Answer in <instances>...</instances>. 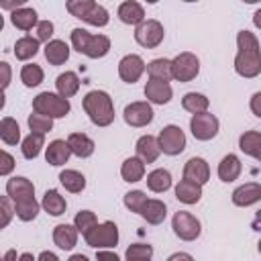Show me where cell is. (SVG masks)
I'll use <instances>...</instances> for the list:
<instances>
[{"label":"cell","mask_w":261,"mask_h":261,"mask_svg":"<svg viewBox=\"0 0 261 261\" xmlns=\"http://www.w3.org/2000/svg\"><path fill=\"white\" fill-rule=\"evenodd\" d=\"M69 261H88V257L86 255H73V257H69Z\"/></svg>","instance_id":"cell-56"},{"label":"cell","mask_w":261,"mask_h":261,"mask_svg":"<svg viewBox=\"0 0 261 261\" xmlns=\"http://www.w3.org/2000/svg\"><path fill=\"white\" fill-rule=\"evenodd\" d=\"M0 69H2V90H4L8 86V82H10V67H8L6 61H2L0 63Z\"/></svg>","instance_id":"cell-48"},{"label":"cell","mask_w":261,"mask_h":261,"mask_svg":"<svg viewBox=\"0 0 261 261\" xmlns=\"http://www.w3.org/2000/svg\"><path fill=\"white\" fill-rule=\"evenodd\" d=\"M51 35H53V22L51 20H39V24H37V39L49 43Z\"/></svg>","instance_id":"cell-44"},{"label":"cell","mask_w":261,"mask_h":261,"mask_svg":"<svg viewBox=\"0 0 261 261\" xmlns=\"http://www.w3.org/2000/svg\"><path fill=\"white\" fill-rule=\"evenodd\" d=\"M45 57L51 65H61L67 61L69 57V47L65 41H59V39H53L45 45Z\"/></svg>","instance_id":"cell-25"},{"label":"cell","mask_w":261,"mask_h":261,"mask_svg":"<svg viewBox=\"0 0 261 261\" xmlns=\"http://www.w3.org/2000/svg\"><path fill=\"white\" fill-rule=\"evenodd\" d=\"M53 241L59 249L69 251L77 243V228L71 226V224H57L55 230H53Z\"/></svg>","instance_id":"cell-22"},{"label":"cell","mask_w":261,"mask_h":261,"mask_svg":"<svg viewBox=\"0 0 261 261\" xmlns=\"http://www.w3.org/2000/svg\"><path fill=\"white\" fill-rule=\"evenodd\" d=\"M0 175H8L10 173V169L14 167V159H12V155H8L6 151H2L0 153Z\"/></svg>","instance_id":"cell-46"},{"label":"cell","mask_w":261,"mask_h":261,"mask_svg":"<svg viewBox=\"0 0 261 261\" xmlns=\"http://www.w3.org/2000/svg\"><path fill=\"white\" fill-rule=\"evenodd\" d=\"M259 200H261V184H257V181L243 184L232 192V204L234 206L247 208V206H253Z\"/></svg>","instance_id":"cell-16"},{"label":"cell","mask_w":261,"mask_h":261,"mask_svg":"<svg viewBox=\"0 0 261 261\" xmlns=\"http://www.w3.org/2000/svg\"><path fill=\"white\" fill-rule=\"evenodd\" d=\"M33 110L37 114H43V116H49V118H61L69 112V102L63 96L43 92L33 100Z\"/></svg>","instance_id":"cell-5"},{"label":"cell","mask_w":261,"mask_h":261,"mask_svg":"<svg viewBox=\"0 0 261 261\" xmlns=\"http://www.w3.org/2000/svg\"><path fill=\"white\" fill-rule=\"evenodd\" d=\"M171 94L173 92H171V86L167 82L151 80L149 77V82L145 86V96H147L149 102H153V104H167L171 100Z\"/></svg>","instance_id":"cell-17"},{"label":"cell","mask_w":261,"mask_h":261,"mask_svg":"<svg viewBox=\"0 0 261 261\" xmlns=\"http://www.w3.org/2000/svg\"><path fill=\"white\" fill-rule=\"evenodd\" d=\"M71 45L77 53H84L92 59L104 57L110 51V39L106 35H92L84 29L71 31Z\"/></svg>","instance_id":"cell-3"},{"label":"cell","mask_w":261,"mask_h":261,"mask_svg":"<svg viewBox=\"0 0 261 261\" xmlns=\"http://www.w3.org/2000/svg\"><path fill=\"white\" fill-rule=\"evenodd\" d=\"M259 253H261V241H259Z\"/></svg>","instance_id":"cell-58"},{"label":"cell","mask_w":261,"mask_h":261,"mask_svg":"<svg viewBox=\"0 0 261 261\" xmlns=\"http://www.w3.org/2000/svg\"><path fill=\"white\" fill-rule=\"evenodd\" d=\"M255 159H259V161H261V151H259V155H257V157H255Z\"/></svg>","instance_id":"cell-57"},{"label":"cell","mask_w":261,"mask_h":261,"mask_svg":"<svg viewBox=\"0 0 261 261\" xmlns=\"http://www.w3.org/2000/svg\"><path fill=\"white\" fill-rule=\"evenodd\" d=\"M29 126H31V133H41V135H45V133H49V130L53 128V118L35 112V114L29 116Z\"/></svg>","instance_id":"cell-42"},{"label":"cell","mask_w":261,"mask_h":261,"mask_svg":"<svg viewBox=\"0 0 261 261\" xmlns=\"http://www.w3.org/2000/svg\"><path fill=\"white\" fill-rule=\"evenodd\" d=\"M137 157L143 161V163H153L157 161L159 153H161V147H159V141L153 137V135H143L139 141H137Z\"/></svg>","instance_id":"cell-18"},{"label":"cell","mask_w":261,"mask_h":261,"mask_svg":"<svg viewBox=\"0 0 261 261\" xmlns=\"http://www.w3.org/2000/svg\"><path fill=\"white\" fill-rule=\"evenodd\" d=\"M147 71H149V77L151 80H161V82H169L173 77V69H171V61L165 59V57H159V59H153L149 65H147Z\"/></svg>","instance_id":"cell-30"},{"label":"cell","mask_w":261,"mask_h":261,"mask_svg":"<svg viewBox=\"0 0 261 261\" xmlns=\"http://www.w3.org/2000/svg\"><path fill=\"white\" fill-rule=\"evenodd\" d=\"M163 24L155 18H149V20H143L137 29H135V41L141 45V47H147V49H153L157 47L161 41H163Z\"/></svg>","instance_id":"cell-9"},{"label":"cell","mask_w":261,"mask_h":261,"mask_svg":"<svg viewBox=\"0 0 261 261\" xmlns=\"http://www.w3.org/2000/svg\"><path fill=\"white\" fill-rule=\"evenodd\" d=\"M157 141H159L161 153H165V155H179V153L186 149V135H184V130H181L179 126H175V124H167V126L159 133Z\"/></svg>","instance_id":"cell-10"},{"label":"cell","mask_w":261,"mask_h":261,"mask_svg":"<svg viewBox=\"0 0 261 261\" xmlns=\"http://www.w3.org/2000/svg\"><path fill=\"white\" fill-rule=\"evenodd\" d=\"M251 228L261 232V210H257V214H255V218H253V222H251Z\"/></svg>","instance_id":"cell-51"},{"label":"cell","mask_w":261,"mask_h":261,"mask_svg":"<svg viewBox=\"0 0 261 261\" xmlns=\"http://www.w3.org/2000/svg\"><path fill=\"white\" fill-rule=\"evenodd\" d=\"M147 188L151 192H155V194L167 192L171 188V173L167 169H153L147 175Z\"/></svg>","instance_id":"cell-29"},{"label":"cell","mask_w":261,"mask_h":261,"mask_svg":"<svg viewBox=\"0 0 261 261\" xmlns=\"http://www.w3.org/2000/svg\"><path fill=\"white\" fill-rule=\"evenodd\" d=\"M181 106L184 110L192 112V114H204L210 106V100L204 96V94H198V92H188L184 98H181Z\"/></svg>","instance_id":"cell-32"},{"label":"cell","mask_w":261,"mask_h":261,"mask_svg":"<svg viewBox=\"0 0 261 261\" xmlns=\"http://www.w3.org/2000/svg\"><path fill=\"white\" fill-rule=\"evenodd\" d=\"M86 243L94 249H102V247H114L118 243V228L114 222H102L96 224L94 228H90L84 234Z\"/></svg>","instance_id":"cell-7"},{"label":"cell","mask_w":261,"mask_h":261,"mask_svg":"<svg viewBox=\"0 0 261 261\" xmlns=\"http://www.w3.org/2000/svg\"><path fill=\"white\" fill-rule=\"evenodd\" d=\"M241 169H243V165H241V159L237 157V155H232V153H228V155H224L222 159H220V163H218V177L222 179V181H234L239 175H241Z\"/></svg>","instance_id":"cell-21"},{"label":"cell","mask_w":261,"mask_h":261,"mask_svg":"<svg viewBox=\"0 0 261 261\" xmlns=\"http://www.w3.org/2000/svg\"><path fill=\"white\" fill-rule=\"evenodd\" d=\"M6 194H8V198L12 200L14 206L35 200V196H33L35 194V188H33V184L27 177H12V179H8Z\"/></svg>","instance_id":"cell-12"},{"label":"cell","mask_w":261,"mask_h":261,"mask_svg":"<svg viewBox=\"0 0 261 261\" xmlns=\"http://www.w3.org/2000/svg\"><path fill=\"white\" fill-rule=\"evenodd\" d=\"M67 145H69L71 153L82 157V159H86V157H90L94 153V141L84 133H71L67 137Z\"/></svg>","instance_id":"cell-23"},{"label":"cell","mask_w":261,"mask_h":261,"mask_svg":"<svg viewBox=\"0 0 261 261\" xmlns=\"http://www.w3.org/2000/svg\"><path fill=\"white\" fill-rule=\"evenodd\" d=\"M171 69H173V80L192 82L200 73V59L194 53L184 51L171 59Z\"/></svg>","instance_id":"cell-6"},{"label":"cell","mask_w":261,"mask_h":261,"mask_svg":"<svg viewBox=\"0 0 261 261\" xmlns=\"http://www.w3.org/2000/svg\"><path fill=\"white\" fill-rule=\"evenodd\" d=\"M69 155H73V153H71L67 141H61V139H55L53 143H49V147L45 151V159L51 165H63V163H67Z\"/></svg>","instance_id":"cell-20"},{"label":"cell","mask_w":261,"mask_h":261,"mask_svg":"<svg viewBox=\"0 0 261 261\" xmlns=\"http://www.w3.org/2000/svg\"><path fill=\"white\" fill-rule=\"evenodd\" d=\"M55 86H57L59 96H63V98H71V96L80 90V77H77V73H73V71H65V73L57 75Z\"/></svg>","instance_id":"cell-31"},{"label":"cell","mask_w":261,"mask_h":261,"mask_svg":"<svg viewBox=\"0 0 261 261\" xmlns=\"http://www.w3.org/2000/svg\"><path fill=\"white\" fill-rule=\"evenodd\" d=\"M45 145V135H41V133H31L24 141H22V155L27 157V159H35L39 153H41V147Z\"/></svg>","instance_id":"cell-38"},{"label":"cell","mask_w":261,"mask_h":261,"mask_svg":"<svg viewBox=\"0 0 261 261\" xmlns=\"http://www.w3.org/2000/svg\"><path fill=\"white\" fill-rule=\"evenodd\" d=\"M75 228L82 232V234H86L90 228H94L98 222H96V214L94 212H90V210H82V212H77L75 214Z\"/></svg>","instance_id":"cell-43"},{"label":"cell","mask_w":261,"mask_h":261,"mask_svg":"<svg viewBox=\"0 0 261 261\" xmlns=\"http://www.w3.org/2000/svg\"><path fill=\"white\" fill-rule=\"evenodd\" d=\"M237 57H234V71L243 77H255L261 73V51L259 41L251 31H239L237 35Z\"/></svg>","instance_id":"cell-1"},{"label":"cell","mask_w":261,"mask_h":261,"mask_svg":"<svg viewBox=\"0 0 261 261\" xmlns=\"http://www.w3.org/2000/svg\"><path fill=\"white\" fill-rule=\"evenodd\" d=\"M141 216L149 224H161L165 220V216H167V206L161 200H147L143 210H141Z\"/></svg>","instance_id":"cell-27"},{"label":"cell","mask_w":261,"mask_h":261,"mask_svg":"<svg viewBox=\"0 0 261 261\" xmlns=\"http://www.w3.org/2000/svg\"><path fill=\"white\" fill-rule=\"evenodd\" d=\"M2 261H16V251H6L4 253V257H2Z\"/></svg>","instance_id":"cell-53"},{"label":"cell","mask_w":261,"mask_h":261,"mask_svg":"<svg viewBox=\"0 0 261 261\" xmlns=\"http://www.w3.org/2000/svg\"><path fill=\"white\" fill-rule=\"evenodd\" d=\"M10 20H12V24H14L16 29H20V31H31L33 27L39 24L35 8H29V6H20V8L12 10Z\"/></svg>","instance_id":"cell-24"},{"label":"cell","mask_w":261,"mask_h":261,"mask_svg":"<svg viewBox=\"0 0 261 261\" xmlns=\"http://www.w3.org/2000/svg\"><path fill=\"white\" fill-rule=\"evenodd\" d=\"M0 208H2V220H0V226L4 228L12 216V208H10V198L8 196H2L0 198Z\"/></svg>","instance_id":"cell-45"},{"label":"cell","mask_w":261,"mask_h":261,"mask_svg":"<svg viewBox=\"0 0 261 261\" xmlns=\"http://www.w3.org/2000/svg\"><path fill=\"white\" fill-rule=\"evenodd\" d=\"M118 18L124 22V24H141L145 20V10L139 2L135 0H126L118 6Z\"/></svg>","instance_id":"cell-19"},{"label":"cell","mask_w":261,"mask_h":261,"mask_svg":"<svg viewBox=\"0 0 261 261\" xmlns=\"http://www.w3.org/2000/svg\"><path fill=\"white\" fill-rule=\"evenodd\" d=\"M39 261H59L53 253H49V251H45V253H41V257H39Z\"/></svg>","instance_id":"cell-52"},{"label":"cell","mask_w":261,"mask_h":261,"mask_svg":"<svg viewBox=\"0 0 261 261\" xmlns=\"http://www.w3.org/2000/svg\"><path fill=\"white\" fill-rule=\"evenodd\" d=\"M147 200H149V198H147L145 192H141V190H133V192L124 194V206H126L130 212H137V214H141V210H143V206H145Z\"/></svg>","instance_id":"cell-41"},{"label":"cell","mask_w":261,"mask_h":261,"mask_svg":"<svg viewBox=\"0 0 261 261\" xmlns=\"http://www.w3.org/2000/svg\"><path fill=\"white\" fill-rule=\"evenodd\" d=\"M67 10L75 16V18H82L84 22L88 24H94V27H106L108 24V10L92 0H69L67 4Z\"/></svg>","instance_id":"cell-4"},{"label":"cell","mask_w":261,"mask_h":261,"mask_svg":"<svg viewBox=\"0 0 261 261\" xmlns=\"http://www.w3.org/2000/svg\"><path fill=\"white\" fill-rule=\"evenodd\" d=\"M124 122L130 126H147L153 120V108L149 102H133L124 108Z\"/></svg>","instance_id":"cell-14"},{"label":"cell","mask_w":261,"mask_h":261,"mask_svg":"<svg viewBox=\"0 0 261 261\" xmlns=\"http://www.w3.org/2000/svg\"><path fill=\"white\" fill-rule=\"evenodd\" d=\"M167 261H194V257L188 253H173L171 257H167Z\"/></svg>","instance_id":"cell-50"},{"label":"cell","mask_w":261,"mask_h":261,"mask_svg":"<svg viewBox=\"0 0 261 261\" xmlns=\"http://www.w3.org/2000/svg\"><path fill=\"white\" fill-rule=\"evenodd\" d=\"M96 259H98V261H120L118 255H116V253H110V251H98Z\"/></svg>","instance_id":"cell-49"},{"label":"cell","mask_w":261,"mask_h":261,"mask_svg":"<svg viewBox=\"0 0 261 261\" xmlns=\"http://www.w3.org/2000/svg\"><path fill=\"white\" fill-rule=\"evenodd\" d=\"M120 175L124 181H130V184L139 181L145 175V163L139 157H128V159H124V163L120 167Z\"/></svg>","instance_id":"cell-28"},{"label":"cell","mask_w":261,"mask_h":261,"mask_svg":"<svg viewBox=\"0 0 261 261\" xmlns=\"http://www.w3.org/2000/svg\"><path fill=\"white\" fill-rule=\"evenodd\" d=\"M18 261H35V257H33L31 253H22V255L18 257Z\"/></svg>","instance_id":"cell-55"},{"label":"cell","mask_w":261,"mask_h":261,"mask_svg":"<svg viewBox=\"0 0 261 261\" xmlns=\"http://www.w3.org/2000/svg\"><path fill=\"white\" fill-rule=\"evenodd\" d=\"M210 177V167L202 157H192L188 159V163L184 165V179L194 181L198 186H204Z\"/></svg>","instance_id":"cell-15"},{"label":"cell","mask_w":261,"mask_h":261,"mask_svg":"<svg viewBox=\"0 0 261 261\" xmlns=\"http://www.w3.org/2000/svg\"><path fill=\"white\" fill-rule=\"evenodd\" d=\"M239 147H241L243 153H247L251 157H257L259 151H261V133H257V130L243 133L241 139H239Z\"/></svg>","instance_id":"cell-37"},{"label":"cell","mask_w":261,"mask_h":261,"mask_svg":"<svg viewBox=\"0 0 261 261\" xmlns=\"http://www.w3.org/2000/svg\"><path fill=\"white\" fill-rule=\"evenodd\" d=\"M59 181L63 184V188L67 192H73V194H80L84 188H86V177L75 171V169H65L59 173Z\"/></svg>","instance_id":"cell-36"},{"label":"cell","mask_w":261,"mask_h":261,"mask_svg":"<svg viewBox=\"0 0 261 261\" xmlns=\"http://www.w3.org/2000/svg\"><path fill=\"white\" fill-rule=\"evenodd\" d=\"M145 69H147L145 61H143L139 55H135V53L124 55V57L120 59V63H118V75H120V80L126 82V84H135V82L143 75Z\"/></svg>","instance_id":"cell-13"},{"label":"cell","mask_w":261,"mask_h":261,"mask_svg":"<svg viewBox=\"0 0 261 261\" xmlns=\"http://www.w3.org/2000/svg\"><path fill=\"white\" fill-rule=\"evenodd\" d=\"M43 208L51 214V216H61L63 212H65V208H67V204H65V198L57 192V190H47L45 192V196H43Z\"/></svg>","instance_id":"cell-33"},{"label":"cell","mask_w":261,"mask_h":261,"mask_svg":"<svg viewBox=\"0 0 261 261\" xmlns=\"http://www.w3.org/2000/svg\"><path fill=\"white\" fill-rule=\"evenodd\" d=\"M20 80L27 88H35L43 82V69L37 65V63H27L22 69H20Z\"/></svg>","instance_id":"cell-39"},{"label":"cell","mask_w":261,"mask_h":261,"mask_svg":"<svg viewBox=\"0 0 261 261\" xmlns=\"http://www.w3.org/2000/svg\"><path fill=\"white\" fill-rule=\"evenodd\" d=\"M84 110L96 126H108L114 120V106L106 92L92 90L84 98Z\"/></svg>","instance_id":"cell-2"},{"label":"cell","mask_w":261,"mask_h":261,"mask_svg":"<svg viewBox=\"0 0 261 261\" xmlns=\"http://www.w3.org/2000/svg\"><path fill=\"white\" fill-rule=\"evenodd\" d=\"M171 226H173V232L181 239V241H196L202 232V226H200V220L186 212V210H179L173 214L171 218Z\"/></svg>","instance_id":"cell-8"},{"label":"cell","mask_w":261,"mask_h":261,"mask_svg":"<svg viewBox=\"0 0 261 261\" xmlns=\"http://www.w3.org/2000/svg\"><path fill=\"white\" fill-rule=\"evenodd\" d=\"M253 22H255V27H257V29H261V8L253 14Z\"/></svg>","instance_id":"cell-54"},{"label":"cell","mask_w":261,"mask_h":261,"mask_svg":"<svg viewBox=\"0 0 261 261\" xmlns=\"http://www.w3.org/2000/svg\"><path fill=\"white\" fill-rule=\"evenodd\" d=\"M0 139L6 145H16L20 141V126H18V122L14 118L4 116L0 120Z\"/></svg>","instance_id":"cell-35"},{"label":"cell","mask_w":261,"mask_h":261,"mask_svg":"<svg viewBox=\"0 0 261 261\" xmlns=\"http://www.w3.org/2000/svg\"><path fill=\"white\" fill-rule=\"evenodd\" d=\"M175 198L184 204H196L202 198V186H198L194 181H188V179H181L175 186Z\"/></svg>","instance_id":"cell-26"},{"label":"cell","mask_w":261,"mask_h":261,"mask_svg":"<svg viewBox=\"0 0 261 261\" xmlns=\"http://www.w3.org/2000/svg\"><path fill=\"white\" fill-rule=\"evenodd\" d=\"M153 255V247L151 245H130L126 249V261H151Z\"/></svg>","instance_id":"cell-40"},{"label":"cell","mask_w":261,"mask_h":261,"mask_svg":"<svg viewBox=\"0 0 261 261\" xmlns=\"http://www.w3.org/2000/svg\"><path fill=\"white\" fill-rule=\"evenodd\" d=\"M37 51H39V39L35 37H20L16 43H14V55H16V59H20V61H27V59H31V57H35L37 55Z\"/></svg>","instance_id":"cell-34"},{"label":"cell","mask_w":261,"mask_h":261,"mask_svg":"<svg viewBox=\"0 0 261 261\" xmlns=\"http://www.w3.org/2000/svg\"><path fill=\"white\" fill-rule=\"evenodd\" d=\"M251 110H253V114L261 116V92L253 94V98H251Z\"/></svg>","instance_id":"cell-47"},{"label":"cell","mask_w":261,"mask_h":261,"mask_svg":"<svg viewBox=\"0 0 261 261\" xmlns=\"http://www.w3.org/2000/svg\"><path fill=\"white\" fill-rule=\"evenodd\" d=\"M218 118L210 112H204V114H194L192 120H190V128H192V135L194 139L198 141H210L218 135Z\"/></svg>","instance_id":"cell-11"}]
</instances>
